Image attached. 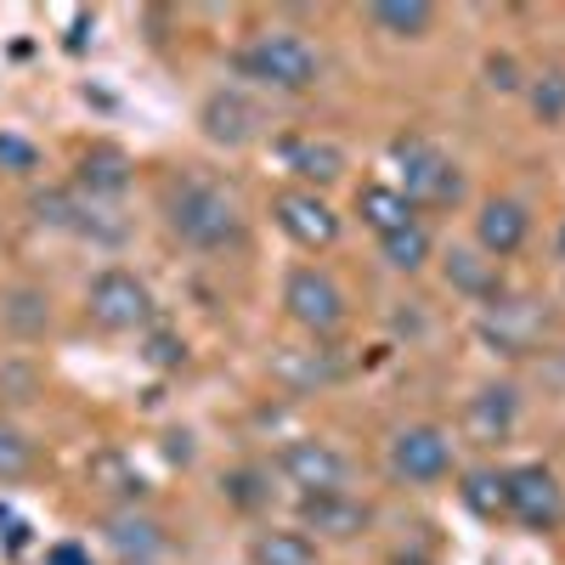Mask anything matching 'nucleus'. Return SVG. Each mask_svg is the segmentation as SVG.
<instances>
[{"instance_id": "obj_1", "label": "nucleus", "mask_w": 565, "mask_h": 565, "mask_svg": "<svg viewBox=\"0 0 565 565\" xmlns=\"http://www.w3.org/2000/svg\"><path fill=\"white\" fill-rule=\"evenodd\" d=\"M170 226H175V238H186L193 249H226V244L244 238V210L221 181H186L170 199Z\"/></svg>"}, {"instance_id": "obj_2", "label": "nucleus", "mask_w": 565, "mask_h": 565, "mask_svg": "<svg viewBox=\"0 0 565 565\" xmlns=\"http://www.w3.org/2000/svg\"><path fill=\"white\" fill-rule=\"evenodd\" d=\"M238 74L255 79V85H271V90H311L317 74H322V57L306 34L266 29L238 52Z\"/></svg>"}, {"instance_id": "obj_3", "label": "nucleus", "mask_w": 565, "mask_h": 565, "mask_svg": "<svg viewBox=\"0 0 565 565\" xmlns=\"http://www.w3.org/2000/svg\"><path fill=\"white\" fill-rule=\"evenodd\" d=\"M391 159H396V193L413 204V210H452L463 199V175L458 164L424 136H396L391 141Z\"/></svg>"}, {"instance_id": "obj_4", "label": "nucleus", "mask_w": 565, "mask_h": 565, "mask_svg": "<svg viewBox=\"0 0 565 565\" xmlns=\"http://www.w3.org/2000/svg\"><path fill=\"white\" fill-rule=\"evenodd\" d=\"M85 317L97 328H108V334H136V328L153 322V295H148V282H141L136 271L108 266L85 289Z\"/></svg>"}, {"instance_id": "obj_5", "label": "nucleus", "mask_w": 565, "mask_h": 565, "mask_svg": "<svg viewBox=\"0 0 565 565\" xmlns=\"http://www.w3.org/2000/svg\"><path fill=\"white\" fill-rule=\"evenodd\" d=\"M503 503L509 521H521L526 532H554L565 526V487L548 463H514L503 469Z\"/></svg>"}, {"instance_id": "obj_6", "label": "nucleus", "mask_w": 565, "mask_h": 565, "mask_svg": "<svg viewBox=\"0 0 565 565\" xmlns=\"http://www.w3.org/2000/svg\"><path fill=\"white\" fill-rule=\"evenodd\" d=\"M282 306H289V317L317 340H328L345 322V289L322 266H295L289 282H282Z\"/></svg>"}, {"instance_id": "obj_7", "label": "nucleus", "mask_w": 565, "mask_h": 565, "mask_svg": "<svg viewBox=\"0 0 565 565\" xmlns=\"http://www.w3.org/2000/svg\"><path fill=\"white\" fill-rule=\"evenodd\" d=\"M391 476L407 487H436L452 476V436L441 424H407L391 436Z\"/></svg>"}, {"instance_id": "obj_8", "label": "nucleus", "mask_w": 565, "mask_h": 565, "mask_svg": "<svg viewBox=\"0 0 565 565\" xmlns=\"http://www.w3.org/2000/svg\"><path fill=\"white\" fill-rule=\"evenodd\" d=\"M271 221L282 226V238L300 244V249H334L340 244V215L322 193H311V186H282L271 199Z\"/></svg>"}, {"instance_id": "obj_9", "label": "nucleus", "mask_w": 565, "mask_h": 565, "mask_svg": "<svg viewBox=\"0 0 565 565\" xmlns=\"http://www.w3.org/2000/svg\"><path fill=\"white\" fill-rule=\"evenodd\" d=\"M277 469H282V481H289L300 498L345 492V481H351V463H345V452H340V447H328V441H317V436L289 441V447L277 452Z\"/></svg>"}, {"instance_id": "obj_10", "label": "nucleus", "mask_w": 565, "mask_h": 565, "mask_svg": "<svg viewBox=\"0 0 565 565\" xmlns=\"http://www.w3.org/2000/svg\"><path fill=\"white\" fill-rule=\"evenodd\" d=\"M199 125H204V136L215 141V148H249V141L260 136V125H266V114L244 97V90H215V97L204 103V114H199Z\"/></svg>"}, {"instance_id": "obj_11", "label": "nucleus", "mask_w": 565, "mask_h": 565, "mask_svg": "<svg viewBox=\"0 0 565 565\" xmlns=\"http://www.w3.org/2000/svg\"><path fill=\"white\" fill-rule=\"evenodd\" d=\"M532 238V215L526 204H514V199H487L481 215H476V244L487 260H509V255H521Z\"/></svg>"}, {"instance_id": "obj_12", "label": "nucleus", "mask_w": 565, "mask_h": 565, "mask_svg": "<svg viewBox=\"0 0 565 565\" xmlns=\"http://www.w3.org/2000/svg\"><path fill=\"white\" fill-rule=\"evenodd\" d=\"M543 328H548V311H537L532 300H509V306L492 300V311H487V322H481V334H487V345H498L503 356H526V351L537 345Z\"/></svg>"}, {"instance_id": "obj_13", "label": "nucleus", "mask_w": 565, "mask_h": 565, "mask_svg": "<svg viewBox=\"0 0 565 565\" xmlns=\"http://www.w3.org/2000/svg\"><path fill=\"white\" fill-rule=\"evenodd\" d=\"M300 526L317 537L351 543L367 532V503H356L351 492H322V498H300Z\"/></svg>"}, {"instance_id": "obj_14", "label": "nucleus", "mask_w": 565, "mask_h": 565, "mask_svg": "<svg viewBox=\"0 0 565 565\" xmlns=\"http://www.w3.org/2000/svg\"><path fill=\"white\" fill-rule=\"evenodd\" d=\"M282 164H289L311 193L345 175V153L334 148V141H322V136H289V141H282Z\"/></svg>"}, {"instance_id": "obj_15", "label": "nucleus", "mask_w": 565, "mask_h": 565, "mask_svg": "<svg viewBox=\"0 0 565 565\" xmlns=\"http://www.w3.org/2000/svg\"><path fill=\"white\" fill-rule=\"evenodd\" d=\"M514 413H521V396H514V385H487V391L469 396L463 424H469L481 441H503V436L514 430Z\"/></svg>"}, {"instance_id": "obj_16", "label": "nucleus", "mask_w": 565, "mask_h": 565, "mask_svg": "<svg viewBox=\"0 0 565 565\" xmlns=\"http://www.w3.org/2000/svg\"><path fill=\"white\" fill-rule=\"evenodd\" d=\"M108 548L125 565H148V559L164 554V532H159V521H148V514L125 509V514H114V521H108Z\"/></svg>"}, {"instance_id": "obj_17", "label": "nucleus", "mask_w": 565, "mask_h": 565, "mask_svg": "<svg viewBox=\"0 0 565 565\" xmlns=\"http://www.w3.org/2000/svg\"><path fill=\"white\" fill-rule=\"evenodd\" d=\"M367 23L396 40H424L436 29V7L430 0H380V7H367Z\"/></svg>"}, {"instance_id": "obj_18", "label": "nucleus", "mask_w": 565, "mask_h": 565, "mask_svg": "<svg viewBox=\"0 0 565 565\" xmlns=\"http://www.w3.org/2000/svg\"><path fill=\"white\" fill-rule=\"evenodd\" d=\"M356 215L380 232V238H391V232H402V226L418 221L413 204L396 193V186H362V193H356Z\"/></svg>"}, {"instance_id": "obj_19", "label": "nucleus", "mask_w": 565, "mask_h": 565, "mask_svg": "<svg viewBox=\"0 0 565 565\" xmlns=\"http://www.w3.org/2000/svg\"><path fill=\"white\" fill-rule=\"evenodd\" d=\"M79 186L85 193H125L130 186V159L119 153V148H90V153H79Z\"/></svg>"}, {"instance_id": "obj_20", "label": "nucleus", "mask_w": 565, "mask_h": 565, "mask_svg": "<svg viewBox=\"0 0 565 565\" xmlns=\"http://www.w3.org/2000/svg\"><path fill=\"white\" fill-rule=\"evenodd\" d=\"M447 282L476 300H498V260H481L476 249H452L447 255Z\"/></svg>"}, {"instance_id": "obj_21", "label": "nucleus", "mask_w": 565, "mask_h": 565, "mask_svg": "<svg viewBox=\"0 0 565 565\" xmlns=\"http://www.w3.org/2000/svg\"><path fill=\"white\" fill-rule=\"evenodd\" d=\"M249 559L255 565H317V543L306 532H260Z\"/></svg>"}, {"instance_id": "obj_22", "label": "nucleus", "mask_w": 565, "mask_h": 565, "mask_svg": "<svg viewBox=\"0 0 565 565\" xmlns=\"http://www.w3.org/2000/svg\"><path fill=\"white\" fill-rule=\"evenodd\" d=\"M458 498H463V509H476L481 521H498V514H509V503H503V469H469L463 487H458Z\"/></svg>"}, {"instance_id": "obj_23", "label": "nucleus", "mask_w": 565, "mask_h": 565, "mask_svg": "<svg viewBox=\"0 0 565 565\" xmlns=\"http://www.w3.org/2000/svg\"><path fill=\"white\" fill-rule=\"evenodd\" d=\"M380 249H385V260L396 266V271H418V266H430V232H424L418 221L413 226H402V232H391V238H380Z\"/></svg>"}, {"instance_id": "obj_24", "label": "nucleus", "mask_w": 565, "mask_h": 565, "mask_svg": "<svg viewBox=\"0 0 565 565\" xmlns=\"http://www.w3.org/2000/svg\"><path fill=\"white\" fill-rule=\"evenodd\" d=\"M532 114H537L543 125H559V119H565V68L537 74V85H532Z\"/></svg>"}, {"instance_id": "obj_25", "label": "nucleus", "mask_w": 565, "mask_h": 565, "mask_svg": "<svg viewBox=\"0 0 565 565\" xmlns=\"http://www.w3.org/2000/svg\"><path fill=\"white\" fill-rule=\"evenodd\" d=\"M29 463H34V447H29L18 430H7V424H0V481H18Z\"/></svg>"}, {"instance_id": "obj_26", "label": "nucleus", "mask_w": 565, "mask_h": 565, "mask_svg": "<svg viewBox=\"0 0 565 565\" xmlns=\"http://www.w3.org/2000/svg\"><path fill=\"white\" fill-rule=\"evenodd\" d=\"M221 487H226V498L238 503V509H260V503L271 498V492L260 487V469H232V476H226Z\"/></svg>"}, {"instance_id": "obj_27", "label": "nucleus", "mask_w": 565, "mask_h": 565, "mask_svg": "<svg viewBox=\"0 0 565 565\" xmlns=\"http://www.w3.org/2000/svg\"><path fill=\"white\" fill-rule=\"evenodd\" d=\"M148 362H153V367H175V362H186V345H181L175 334H153V340H148Z\"/></svg>"}, {"instance_id": "obj_28", "label": "nucleus", "mask_w": 565, "mask_h": 565, "mask_svg": "<svg viewBox=\"0 0 565 565\" xmlns=\"http://www.w3.org/2000/svg\"><path fill=\"white\" fill-rule=\"evenodd\" d=\"M45 565H97V559H90L79 543H52L45 548Z\"/></svg>"}, {"instance_id": "obj_29", "label": "nucleus", "mask_w": 565, "mask_h": 565, "mask_svg": "<svg viewBox=\"0 0 565 565\" xmlns=\"http://www.w3.org/2000/svg\"><path fill=\"white\" fill-rule=\"evenodd\" d=\"M0 159H12L18 170H29V164H34V148H23L18 136H0Z\"/></svg>"}, {"instance_id": "obj_30", "label": "nucleus", "mask_w": 565, "mask_h": 565, "mask_svg": "<svg viewBox=\"0 0 565 565\" xmlns=\"http://www.w3.org/2000/svg\"><path fill=\"white\" fill-rule=\"evenodd\" d=\"M487 74H492V85H498V90H514V85H521V79H514V63H509V57H492V63H487Z\"/></svg>"}, {"instance_id": "obj_31", "label": "nucleus", "mask_w": 565, "mask_h": 565, "mask_svg": "<svg viewBox=\"0 0 565 565\" xmlns=\"http://www.w3.org/2000/svg\"><path fill=\"white\" fill-rule=\"evenodd\" d=\"M554 249H559V260H565V221H559V238H554Z\"/></svg>"}]
</instances>
